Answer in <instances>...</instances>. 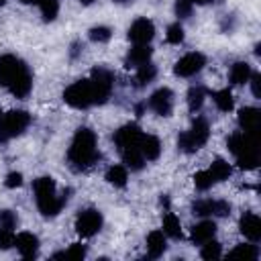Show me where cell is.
<instances>
[{"label":"cell","instance_id":"836d02e7","mask_svg":"<svg viewBox=\"0 0 261 261\" xmlns=\"http://www.w3.org/2000/svg\"><path fill=\"white\" fill-rule=\"evenodd\" d=\"M194 184H196V188L198 190H208V188H212V184H214V177H212V173L206 169V171H198L196 175H194Z\"/></svg>","mask_w":261,"mask_h":261},{"label":"cell","instance_id":"b9f144b4","mask_svg":"<svg viewBox=\"0 0 261 261\" xmlns=\"http://www.w3.org/2000/svg\"><path fill=\"white\" fill-rule=\"evenodd\" d=\"M20 184H22V173H18V171H10L6 175V179H4L6 188H18Z\"/></svg>","mask_w":261,"mask_h":261},{"label":"cell","instance_id":"52a82bcc","mask_svg":"<svg viewBox=\"0 0 261 261\" xmlns=\"http://www.w3.org/2000/svg\"><path fill=\"white\" fill-rule=\"evenodd\" d=\"M27 71H29V67L18 57H14V55H2L0 57V86L2 88H10L12 82H16Z\"/></svg>","mask_w":261,"mask_h":261},{"label":"cell","instance_id":"d6a6232c","mask_svg":"<svg viewBox=\"0 0 261 261\" xmlns=\"http://www.w3.org/2000/svg\"><path fill=\"white\" fill-rule=\"evenodd\" d=\"M200 255H202V259H218V257L222 255L220 243H216L214 239L206 241V243L202 245V251H200Z\"/></svg>","mask_w":261,"mask_h":261},{"label":"cell","instance_id":"74e56055","mask_svg":"<svg viewBox=\"0 0 261 261\" xmlns=\"http://www.w3.org/2000/svg\"><path fill=\"white\" fill-rule=\"evenodd\" d=\"M16 226V214L12 210H0V228L12 230Z\"/></svg>","mask_w":261,"mask_h":261},{"label":"cell","instance_id":"5bb4252c","mask_svg":"<svg viewBox=\"0 0 261 261\" xmlns=\"http://www.w3.org/2000/svg\"><path fill=\"white\" fill-rule=\"evenodd\" d=\"M141 137H143V133L137 124H124L114 133V143L120 151H124L128 147H139Z\"/></svg>","mask_w":261,"mask_h":261},{"label":"cell","instance_id":"7402d4cb","mask_svg":"<svg viewBox=\"0 0 261 261\" xmlns=\"http://www.w3.org/2000/svg\"><path fill=\"white\" fill-rule=\"evenodd\" d=\"M122 161H124L126 167H130L133 171H139V169H143V165H145V157H143V153H141L139 147H128V149H124V151H122Z\"/></svg>","mask_w":261,"mask_h":261},{"label":"cell","instance_id":"83f0119b","mask_svg":"<svg viewBox=\"0 0 261 261\" xmlns=\"http://www.w3.org/2000/svg\"><path fill=\"white\" fill-rule=\"evenodd\" d=\"M155 75H157V67L153 65V63H143V65H139L137 67V86H147L149 82H153L155 80Z\"/></svg>","mask_w":261,"mask_h":261},{"label":"cell","instance_id":"603a6c76","mask_svg":"<svg viewBox=\"0 0 261 261\" xmlns=\"http://www.w3.org/2000/svg\"><path fill=\"white\" fill-rule=\"evenodd\" d=\"M251 73H253V71H251V65H249V63L237 61V63L230 67V82H232L234 86H241V84L249 82Z\"/></svg>","mask_w":261,"mask_h":261},{"label":"cell","instance_id":"e0dca14e","mask_svg":"<svg viewBox=\"0 0 261 261\" xmlns=\"http://www.w3.org/2000/svg\"><path fill=\"white\" fill-rule=\"evenodd\" d=\"M14 245L18 249V253L27 259H33L37 257V251H39V239L33 234V232H20L16 239H14Z\"/></svg>","mask_w":261,"mask_h":261},{"label":"cell","instance_id":"f546056e","mask_svg":"<svg viewBox=\"0 0 261 261\" xmlns=\"http://www.w3.org/2000/svg\"><path fill=\"white\" fill-rule=\"evenodd\" d=\"M214 102H216L218 110H222V112H230L232 106H234V98H232V94H230L228 88L214 92Z\"/></svg>","mask_w":261,"mask_h":261},{"label":"cell","instance_id":"277c9868","mask_svg":"<svg viewBox=\"0 0 261 261\" xmlns=\"http://www.w3.org/2000/svg\"><path fill=\"white\" fill-rule=\"evenodd\" d=\"M31 124V114L24 110H10L0 116V141H10L18 137Z\"/></svg>","mask_w":261,"mask_h":261},{"label":"cell","instance_id":"7a4b0ae2","mask_svg":"<svg viewBox=\"0 0 261 261\" xmlns=\"http://www.w3.org/2000/svg\"><path fill=\"white\" fill-rule=\"evenodd\" d=\"M33 188H35L37 208L41 210V214H43V216H57V214L61 212L63 204L67 202V196H65V194H63V196H57L53 177L43 175V177L35 179Z\"/></svg>","mask_w":261,"mask_h":261},{"label":"cell","instance_id":"d6986e66","mask_svg":"<svg viewBox=\"0 0 261 261\" xmlns=\"http://www.w3.org/2000/svg\"><path fill=\"white\" fill-rule=\"evenodd\" d=\"M139 149H141V153L147 161H155L161 153V143L155 135H143L141 141H139Z\"/></svg>","mask_w":261,"mask_h":261},{"label":"cell","instance_id":"7bdbcfd3","mask_svg":"<svg viewBox=\"0 0 261 261\" xmlns=\"http://www.w3.org/2000/svg\"><path fill=\"white\" fill-rule=\"evenodd\" d=\"M251 88H253V96L261 98V75L259 73H251Z\"/></svg>","mask_w":261,"mask_h":261},{"label":"cell","instance_id":"d590c367","mask_svg":"<svg viewBox=\"0 0 261 261\" xmlns=\"http://www.w3.org/2000/svg\"><path fill=\"white\" fill-rule=\"evenodd\" d=\"M181 41H184V29H181V24L179 22L169 24V29H167V43L179 45Z\"/></svg>","mask_w":261,"mask_h":261},{"label":"cell","instance_id":"2e32d148","mask_svg":"<svg viewBox=\"0 0 261 261\" xmlns=\"http://www.w3.org/2000/svg\"><path fill=\"white\" fill-rule=\"evenodd\" d=\"M239 124L245 133L255 135L259 130V124H261V112L257 108H251V106L241 108L239 110Z\"/></svg>","mask_w":261,"mask_h":261},{"label":"cell","instance_id":"484cf974","mask_svg":"<svg viewBox=\"0 0 261 261\" xmlns=\"http://www.w3.org/2000/svg\"><path fill=\"white\" fill-rule=\"evenodd\" d=\"M163 232L171 239H181V224H179V218L171 212H167L163 216Z\"/></svg>","mask_w":261,"mask_h":261},{"label":"cell","instance_id":"ba28073f","mask_svg":"<svg viewBox=\"0 0 261 261\" xmlns=\"http://www.w3.org/2000/svg\"><path fill=\"white\" fill-rule=\"evenodd\" d=\"M226 145H228L230 153L237 155V159H239V157H247V155H259L257 143H255L253 135H249V133H245V130L232 133V135L228 137Z\"/></svg>","mask_w":261,"mask_h":261},{"label":"cell","instance_id":"7dc6e473","mask_svg":"<svg viewBox=\"0 0 261 261\" xmlns=\"http://www.w3.org/2000/svg\"><path fill=\"white\" fill-rule=\"evenodd\" d=\"M112 2H118V4H122V2H133V0H112Z\"/></svg>","mask_w":261,"mask_h":261},{"label":"cell","instance_id":"30bf717a","mask_svg":"<svg viewBox=\"0 0 261 261\" xmlns=\"http://www.w3.org/2000/svg\"><path fill=\"white\" fill-rule=\"evenodd\" d=\"M153 37H155V24L149 18H137L128 29V39L135 45H149Z\"/></svg>","mask_w":261,"mask_h":261},{"label":"cell","instance_id":"d4e9b609","mask_svg":"<svg viewBox=\"0 0 261 261\" xmlns=\"http://www.w3.org/2000/svg\"><path fill=\"white\" fill-rule=\"evenodd\" d=\"M31 88H33V77H31V73L27 71V73L20 75L16 82H12V86H10L8 90H10L16 98H24V96H29Z\"/></svg>","mask_w":261,"mask_h":261},{"label":"cell","instance_id":"4fadbf2b","mask_svg":"<svg viewBox=\"0 0 261 261\" xmlns=\"http://www.w3.org/2000/svg\"><path fill=\"white\" fill-rule=\"evenodd\" d=\"M149 108L159 116H169L173 110V94L169 88H159L149 98Z\"/></svg>","mask_w":261,"mask_h":261},{"label":"cell","instance_id":"4316f807","mask_svg":"<svg viewBox=\"0 0 261 261\" xmlns=\"http://www.w3.org/2000/svg\"><path fill=\"white\" fill-rule=\"evenodd\" d=\"M208 171L212 173L214 181H224V179H228V177H230V173H232L230 165H228L224 159H214Z\"/></svg>","mask_w":261,"mask_h":261},{"label":"cell","instance_id":"3957f363","mask_svg":"<svg viewBox=\"0 0 261 261\" xmlns=\"http://www.w3.org/2000/svg\"><path fill=\"white\" fill-rule=\"evenodd\" d=\"M210 137V128H208V122L204 118H196L190 126V130L181 133L179 139H177V147L186 153H194L198 151Z\"/></svg>","mask_w":261,"mask_h":261},{"label":"cell","instance_id":"60d3db41","mask_svg":"<svg viewBox=\"0 0 261 261\" xmlns=\"http://www.w3.org/2000/svg\"><path fill=\"white\" fill-rule=\"evenodd\" d=\"M192 6L194 4L190 0H175V12H177V16H190Z\"/></svg>","mask_w":261,"mask_h":261},{"label":"cell","instance_id":"bcb514c9","mask_svg":"<svg viewBox=\"0 0 261 261\" xmlns=\"http://www.w3.org/2000/svg\"><path fill=\"white\" fill-rule=\"evenodd\" d=\"M80 2H82V4H86V6H88V4H92V2H96V0H80Z\"/></svg>","mask_w":261,"mask_h":261},{"label":"cell","instance_id":"f6af8a7d","mask_svg":"<svg viewBox=\"0 0 261 261\" xmlns=\"http://www.w3.org/2000/svg\"><path fill=\"white\" fill-rule=\"evenodd\" d=\"M22 4H39V0H20Z\"/></svg>","mask_w":261,"mask_h":261},{"label":"cell","instance_id":"cb8c5ba5","mask_svg":"<svg viewBox=\"0 0 261 261\" xmlns=\"http://www.w3.org/2000/svg\"><path fill=\"white\" fill-rule=\"evenodd\" d=\"M126 179H128V173H126V167L124 165H112L108 171H106V181L116 186V188H124L126 186Z\"/></svg>","mask_w":261,"mask_h":261},{"label":"cell","instance_id":"5b68a950","mask_svg":"<svg viewBox=\"0 0 261 261\" xmlns=\"http://www.w3.org/2000/svg\"><path fill=\"white\" fill-rule=\"evenodd\" d=\"M63 100L71 108H80V110L92 106L94 104V96H92L90 80H77L71 86H67L65 92H63Z\"/></svg>","mask_w":261,"mask_h":261},{"label":"cell","instance_id":"ac0fdd59","mask_svg":"<svg viewBox=\"0 0 261 261\" xmlns=\"http://www.w3.org/2000/svg\"><path fill=\"white\" fill-rule=\"evenodd\" d=\"M151 53H153V49H151L149 45H135V47L128 51L124 63H126L128 69H130V67H139V65H143V63H147V61L151 59Z\"/></svg>","mask_w":261,"mask_h":261},{"label":"cell","instance_id":"8d00e7d4","mask_svg":"<svg viewBox=\"0 0 261 261\" xmlns=\"http://www.w3.org/2000/svg\"><path fill=\"white\" fill-rule=\"evenodd\" d=\"M55 257H69V259H84L86 257V247L82 243H73L65 253H57Z\"/></svg>","mask_w":261,"mask_h":261},{"label":"cell","instance_id":"1f68e13d","mask_svg":"<svg viewBox=\"0 0 261 261\" xmlns=\"http://www.w3.org/2000/svg\"><path fill=\"white\" fill-rule=\"evenodd\" d=\"M39 6H41V14L47 22L55 20V16L59 12V0H39Z\"/></svg>","mask_w":261,"mask_h":261},{"label":"cell","instance_id":"9a60e30c","mask_svg":"<svg viewBox=\"0 0 261 261\" xmlns=\"http://www.w3.org/2000/svg\"><path fill=\"white\" fill-rule=\"evenodd\" d=\"M239 228H241V232L245 234V239H249V241H253V243H257V241L261 239V220H259V216L253 214V212H245V214L241 216Z\"/></svg>","mask_w":261,"mask_h":261},{"label":"cell","instance_id":"9c48e42d","mask_svg":"<svg viewBox=\"0 0 261 261\" xmlns=\"http://www.w3.org/2000/svg\"><path fill=\"white\" fill-rule=\"evenodd\" d=\"M102 228V214L94 208H88V210H82L75 218V230L80 237H94L98 230Z\"/></svg>","mask_w":261,"mask_h":261},{"label":"cell","instance_id":"8992f818","mask_svg":"<svg viewBox=\"0 0 261 261\" xmlns=\"http://www.w3.org/2000/svg\"><path fill=\"white\" fill-rule=\"evenodd\" d=\"M112 84H114V75L110 69L106 67H94L92 75H90V86H92V96H94V104H104L112 92Z\"/></svg>","mask_w":261,"mask_h":261},{"label":"cell","instance_id":"f35d334b","mask_svg":"<svg viewBox=\"0 0 261 261\" xmlns=\"http://www.w3.org/2000/svg\"><path fill=\"white\" fill-rule=\"evenodd\" d=\"M14 245V234L8 228H0V251H6Z\"/></svg>","mask_w":261,"mask_h":261},{"label":"cell","instance_id":"8fae6325","mask_svg":"<svg viewBox=\"0 0 261 261\" xmlns=\"http://www.w3.org/2000/svg\"><path fill=\"white\" fill-rule=\"evenodd\" d=\"M192 212L196 216H228L230 214V204L224 200H198L192 206Z\"/></svg>","mask_w":261,"mask_h":261},{"label":"cell","instance_id":"ab89813d","mask_svg":"<svg viewBox=\"0 0 261 261\" xmlns=\"http://www.w3.org/2000/svg\"><path fill=\"white\" fill-rule=\"evenodd\" d=\"M239 167L241 169H255L257 163H259V155H247V157H239L237 159Z\"/></svg>","mask_w":261,"mask_h":261},{"label":"cell","instance_id":"e575fe53","mask_svg":"<svg viewBox=\"0 0 261 261\" xmlns=\"http://www.w3.org/2000/svg\"><path fill=\"white\" fill-rule=\"evenodd\" d=\"M110 37H112V31L108 27H94V29H90V39L94 43H106V41H110Z\"/></svg>","mask_w":261,"mask_h":261},{"label":"cell","instance_id":"ee69618b","mask_svg":"<svg viewBox=\"0 0 261 261\" xmlns=\"http://www.w3.org/2000/svg\"><path fill=\"white\" fill-rule=\"evenodd\" d=\"M192 4H206V2H210V0H190Z\"/></svg>","mask_w":261,"mask_h":261},{"label":"cell","instance_id":"44dd1931","mask_svg":"<svg viewBox=\"0 0 261 261\" xmlns=\"http://www.w3.org/2000/svg\"><path fill=\"white\" fill-rule=\"evenodd\" d=\"M165 232L163 230H153V232H149V237H147V253H149V257H153V259H157V257H161L163 255V251H165Z\"/></svg>","mask_w":261,"mask_h":261},{"label":"cell","instance_id":"ffe728a7","mask_svg":"<svg viewBox=\"0 0 261 261\" xmlns=\"http://www.w3.org/2000/svg\"><path fill=\"white\" fill-rule=\"evenodd\" d=\"M214 234H216V224L212 220H202V222H198L192 228V234L190 237H192V241L196 245H204L206 241L214 239Z\"/></svg>","mask_w":261,"mask_h":261},{"label":"cell","instance_id":"f1b7e54d","mask_svg":"<svg viewBox=\"0 0 261 261\" xmlns=\"http://www.w3.org/2000/svg\"><path fill=\"white\" fill-rule=\"evenodd\" d=\"M204 98H206V90L202 86H192L190 92H188V108L192 112L200 110L202 104H204Z\"/></svg>","mask_w":261,"mask_h":261},{"label":"cell","instance_id":"4dcf8cb0","mask_svg":"<svg viewBox=\"0 0 261 261\" xmlns=\"http://www.w3.org/2000/svg\"><path fill=\"white\" fill-rule=\"evenodd\" d=\"M228 257H243V259L247 261V259H257V257H259V251H257L255 245H237V247L228 253Z\"/></svg>","mask_w":261,"mask_h":261},{"label":"cell","instance_id":"6da1fadb","mask_svg":"<svg viewBox=\"0 0 261 261\" xmlns=\"http://www.w3.org/2000/svg\"><path fill=\"white\" fill-rule=\"evenodd\" d=\"M98 157H100V153L96 149V135H94V130H90L86 126L77 128L75 135H73V141L69 145V151H67V159H69L71 167L73 169H86Z\"/></svg>","mask_w":261,"mask_h":261},{"label":"cell","instance_id":"7c38bea8","mask_svg":"<svg viewBox=\"0 0 261 261\" xmlns=\"http://www.w3.org/2000/svg\"><path fill=\"white\" fill-rule=\"evenodd\" d=\"M204 63H206V57H204L202 53H188V55H184V57L175 63L173 71H175V75H179V77H190V75L198 73V71L204 67Z\"/></svg>","mask_w":261,"mask_h":261},{"label":"cell","instance_id":"c3c4849f","mask_svg":"<svg viewBox=\"0 0 261 261\" xmlns=\"http://www.w3.org/2000/svg\"><path fill=\"white\" fill-rule=\"evenodd\" d=\"M4 2H6V0H0V4H4Z\"/></svg>","mask_w":261,"mask_h":261}]
</instances>
